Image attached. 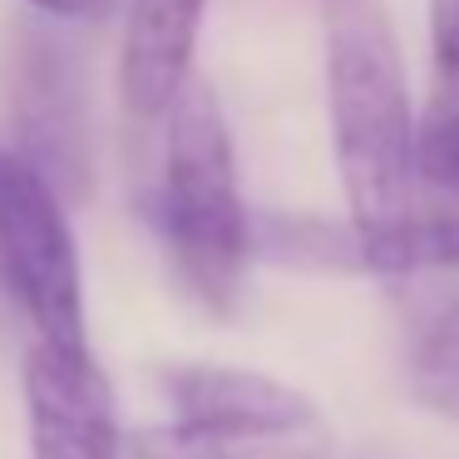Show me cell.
I'll return each instance as SVG.
<instances>
[{
  "label": "cell",
  "mask_w": 459,
  "mask_h": 459,
  "mask_svg": "<svg viewBox=\"0 0 459 459\" xmlns=\"http://www.w3.org/2000/svg\"><path fill=\"white\" fill-rule=\"evenodd\" d=\"M326 109L351 228H376L415 203V109L390 0H321Z\"/></svg>",
  "instance_id": "obj_1"
},
{
  "label": "cell",
  "mask_w": 459,
  "mask_h": 459,
  "mask_svg": "<svg viewBox=\"0 0 459 459\" xmlns=\"http://www.w3.org/2000/svg\"><path fill=\"white\" fill-rule=\"evenodd\" d=\"M163 173L153 193V228L178 267L183 287L212 311L238 301L252 257V218L238 183V149L222 100L193 74L163 114Z\"/></svg>",
  "instance_id": "obj_2"
},
{
  "label": "cell",
  "mask_w": 459,
  "mask_h": 459,
  "mask_svg": "<svg viewBox=\"0 0 459 459\" xmlns=\"http://www.w3.org/2000/svg\"><path fill=\"white\" fill-rule=\"evenodd\" d=\"M0 287L40 341L90 351L80 242L55 178L21 149L0 143Z\"/></svg>",
  "instance_id": "obj_3"
},
{
  "label": "cell",
  "mask_w": 459,
  "mask_h": 459,
  "mask_svg": "<svg viewBox=\"0 0 459 459\" xmlns=\"http://www.w3.org/2000/svg\"><path fill=\"white\" fill-rule=\"evenodd\" d=\"M163 400L173 410L169 435L203 455L247 459V445L316 435L321 415L297 385L242 366H169Z\"/></svg>",
  "instance_id": "obj_4"
},
{
  "label": "cell",
  "mask_w": 459,
  "mask_h": 459,
  "mask_svg": "<svg viewBox=\"0 0 459 459\" xmlns=\"http://www.w3.org/2000/svg\"><path fill=\"white\" fill-rule=\"evenodd\" d=\"M30 459H119V415L94 351H70L40 341L21 366Z\"/></svg>",
  "instance_id": "obj_5"
},
{
  "label": "cell",
  "mask_w": 459,
  "mask_h": 459,
  "mask_svg": "<svg viewBox=\"0 0 459 459\" xmlns=\"http://www.w3.org/2000/svg\"><path fill=\"white\" fill-rule=\"evenodd\" d=\"M11 104L21 124L25 159H35L55 178V188H90V134H84V90L65 45L45 35H25L15 50Z\"/></svg>",
  "instance_id": "obj_6"
},
{
  "label": "cell",
  "mask_w": 459,
  "mask_h": 459,
  "mask_svg": "<svg viewBox=\"0 0 459 459\" xmlns=\"http://www.w3.org/2000/svg\"><path fill=\"white\" fill-rule=\"evenodd\" d=\"M208 0H129L119 40V100L134 119H163L193 80Z\"/></svg>",
  "instance_id": "obj_7"
},
{
  "label": "cell",
  "mask_w": 459,
  "mask_h": 459,
  "mask_svg": "<svg viewBox=\"0 0 459 459\" xmlns=\"http://www.w3.org/2000/svg\"><path fill=\"white\" fill-rule=\"evenodd\" d=\"M351 262L376 277L459 267V208H410L376 228H351Z\"/></svg>",
  "instance_id": "obj_8"
},
{
  "label": "cell",
  "mask_w": 459,
  "mask_h": 459,
  "mask_svg": "<svg viewBox=\"0 0 459 459\" xmlns=\"http://www.w3.org/2000/svg\"><path fill=\"white\" fill-rule=\"evenodd\" d=\"M410 385L420 405L459 425V301L420 336L415 360H410Z\"/></svg>",
  "instance_id": "obj_9"
},
{
  "label": "cell",
  "mask_w": 459,
  "mask_h": 459,
  "mask_svg": "<svg viewBox=\"0 0 459 459\" xmlns=\"http://www.w3.org/2000/svg\"><path fill=\"white\" fill-rule=\"evenodd\" d=\"M415 169L425 188L459 198V109H439V104L429 109V119L420 124Z\"/></svg>",
  "instance_id": "obj_10"
},
{
  "label": "cell",
  "mask_w": 459,
  "mask_h": 459,
  "mask_svg": "<svg viewBox=\"0 0 459 459\" xmlns=\"http://www.w3.org/2000/svg\"><path fill=\"white\" fill-rule=\"evenodd\" d=\"M429 11V74L435 104L459 109V0H425Z\"/></svg>",
  "instance_id": "obj_11"
},
{
  "label": "cell",
  "mask_w": 459,
  "mask_h": 459,
  "mask_svg": "<svg viewBox=\"0 0 459 459\" xmlns=\"http://www.w3.org/2000/svg\"><path fill=\"white\" fill-rule=\"evenodd\" d=\"M25 5L50 21H100L114 11V0H25Z\"/></svg>",
  "instance_id": "obj_12"
}]
</instances>
